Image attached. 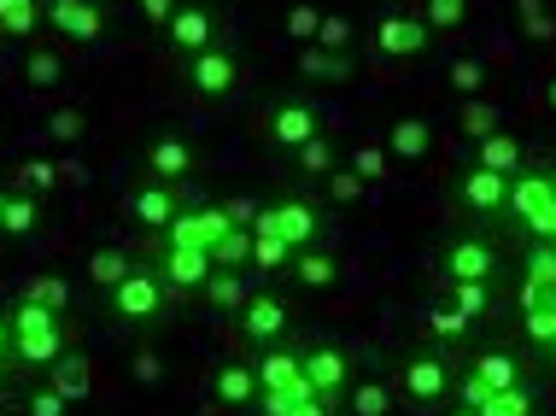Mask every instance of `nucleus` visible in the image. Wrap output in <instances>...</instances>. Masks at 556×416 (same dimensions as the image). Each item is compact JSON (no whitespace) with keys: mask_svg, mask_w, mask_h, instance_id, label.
<instances>
[{"mask_svg":"<svg viewBox=\"0 0 556 416\" xmlns=\"http://www.w3.org/2000/svg\"><path fill=\"white\" fill-rule=\"evenodd\" d=\"M317 136H323V106L305 94H276L252 112V141L269 147V153H299Z\"/></svg>","mask_w":556,"mask_h":416,"instance_id":"7ed1b4c3","label":"nucleus"},{"mask_svg":"<svg viewBox=\"0 0 556 416\" xmlns=\"http://www.w3.org/2000/svg\"><path fill=\"white\" fill-rule=\"evenodd\" d=\"M41 12H48V0H0V41H29L48 24Z\"/></svg>","mask_w":556,"mask_h":416,"instance_id":"c756f323","label":"nucleus"},{"mask_svg":"<svg viewBox=\"0 0 556 416\" xmlns=\"http://www.w3.org/2000/svg\"><path fill=\"white\" fill-rule=\"evenodd\" d=\"M212 264H217V270H240V276H247V270H252V229H229V235H217Z\"/></svg>","mask_w":556,"mask_h":416,"instance_id":"ea45409f","label":"nucleus"},{"mask_svg":"<svg viewBox=\"0 0 556 416\" xmlns=\"http://www.w3.org/2000/svg\"><path fill=\"white\" fill-rule=\"evenodd\" d=\"M223 205V217H229L235 223V229H252V217H258L264 212V205L258 200H252V194H235V200H217Z\"/></svg>","mask_w":556,"mask_h":416,"instance_id":"4d7b16f0","label":"nucleus"},{"mask_svg":"<svg viewBox=\"0 0 556 416\" xmlns=\"http://www.w3.org/2000/svg\"><path fill=\"white\" fill-rule=\"evenodd\" d=\"M345 171H357L364 182L375 188V182H387L393 176V153H387V141L375 147V141H364V147H352V159H345Z\"/></svg>","mask_w":556,"mask_h":416,"instance_id":"a19ab883","label":"nucleus"},{"mask_svg":"<svg viewBox=\"0 0 556 416\" xmlns=\"http://www.w3.org/2000/svg\"><path fill=\"white\" fill-rule=\"evenodd\" d=\"M445 83L457 88L463 100H480V88H486V59H451Z\"/></svg>","mask_w":556,"mask_h":416,"instance_id":"a18cd8bd","label":"nucleus"},{"mask_svg":"<svg viewBox=\"0 0 556 416\" xmlns=\"http://www.w3.org/2000/svg\"><path fill=\"white\" fill-rule=\"evenodd\" d=\"M41 18H48L53 36L77 41V48H94V41H106L112 12H106V0H48Z\"/></svg>","mask_w":556,"mask_h":416,"instance_id":"a211bd4d","label":"nucleus"},{"mask_svg":"<svg viewBox=\"0 0 556 416\" xmlns=\"http://www.w3.org/2000/svg\"><path fill=\"white\" fill-rule=\"evenodd\" d=\"M258 393H264V381H258V364L252 358H223L212 369V388H205L212 411H223V416H258Z\"/></svg>","mask_w":556,"mask_h":416,"instance_id":"ddd939ff","label":"nucleus"},{"mask_svg":"<svg viewBox=\"0 0 556 416\" xmlns=\"http://www.w3.org/2000/svg\"><path fill=\"white\" fill-rule=\"evenodd\" d=\"M12 364H18V346H12V323L0 311V369H12Z\"/></svg>","mask_w":556,"mask_h":416,"instance_id":"13d9d810","label":"nucleus"},{"mask_svg":"<svg viewBox=\"0 0 556 416\" xmlns=\"http://www.w3.org/2000/svg\"><path fill=\"white\" fill-rule=\"evenodd\" d=\"M545 100H551V112H556V77L545 83Z\"/></svg>","mask_w":556,"mask_h":416,"instance_id":"e2e57ef3","label":"nucleus"},{"mask_svg":"<svg viewBox=\"0 0 556 416\" xmlns=\"http://www.w3.org/2000/svg\"><path fill=\"white\" fill-rule=\"evenodd\" d=\"M317 29H323V12L311 7V0L288 7V36H293V41H305V48H311V41H317Z\"/></svg>","mask_w":556,"mask_h":416,"instance_id":"603ef678","label":"nucleus"},{"mask_svg":"<svg viewBox=\"0 0 556 416\" xmlns=\"http://www.w3.org/2000/svg\"><path fill=\"white\" fill-rule=\"evenodd\" d=\"M252 235H281L293 252L323 247L328 241V205L311 200V194H276L258 217H252Z\"/></svg>","mask_w":556,"mask_h":416,"instance_id":"39448f33","label":"nucleus"},{"mask_svg":"<svg viewBox=\"0 0 556 416\" xmlns=\"http://www.w3.org/2000/svg\"><path fill=\"white\" fill-rule=\"evenodd\" d=\"M182 212H188V205H182V188H176V182H153V176H141V182L124 194V217L135 223V229H147V235H164Z\"/></svg>","mask_w":556,"mask_h":416,"instance_id":"4468645a","label":"nucleus"},{"mask_svg":"<svg viewBox=\"0 0 556 416\" xmlns=\"http://www.w3.org/2000/svg\"><path fill=\"white\" fill-rule=\"evenodd\" d=\"M428 329L440 335V340H469V329H475V323L463 317V311H451L445 300H433V305H428Z\"/></svg>","mask_w":556,"mask_h":416,"instance_id":"09e8293b","label":"nucleus"},{"mask_svg":"<svg viewBox=\"0 0 556 416\" xmlns=\"http://www.w3.org/2000/svg\"><path fill=\"white\" fill-rule=\"evenodd\" d=\"M59 182H65V171H59L53 159H18V165H12V188H18V194L48 200V194H59Z\"/></svg>","mask_w":556,"mask_h":416,"instance_id":"7c9ffc66","label":"nucleus"},{"mask_svg":"<svg viewBox=\"0 0 556 416\" xmlns=\"http://www.w3.org/2000/svg\"><path fill=\"white\" fill-rule=\"evenodd\" d=\"M48 388H59L71 405H83V399L94 393V364H88V352H65V358L48 369Z\"/></svg>","mask_w":556,"mask_h":416,"instance_id":"c85d7f7f","label":"nucleus"},{"mask_svg":"<svg viewBox=\"0 0 556 416\" xmlns=\"http://www.w3.org/2000/svg\"><path fill=\"white\" fill-rule=\"evenodd\" d=\"M65 411H71V399L59 393V388H48V381L29 393V416H65Z\"/></svg>","mask_w":556,"mask_h":416,"instance_id":"6e6d98bb","label":"nucleus"},{"mask_svg":"<svg viewBox=\"0 0 556 416\" xmlns=\"http://www.w3.org/2000/svg\"><path fill=\"white\" fill-rule=\"evenodd\" d=\"M7 200H12V188H0V217H7Z\"/></svg>","mask_w":556,"mask_h":416,"instance_id":"0e129e2a","label":"nucleus"},{"mask_svg":"<svg viewBox=\"0 0 556 416\" xmlns=\"http://www.w3.org/2000/svg\"><path fill=\"white\" fill-rule=\"evenodd\" d=\"M440 300L451 311H463L469 323H486V317H498L504 288H498V281H440Z\"/></svg>","mask_w":556,"mask_h":416,"instance_id":"4be33fe9","label":"nucleus"},{"mask_svg":"<svg viewBox=\"0 0 556 416\" xmlns=\"http://www.w3.org/2000/svg\"><path fill=\"white\" fill-rule=\"evenodd\" d=\"M475 165H486L498 176H521L528 171V147H521V136H509V129H492L486 141H475Z\"/></svg>","mask_w":556,"mask_h":416,"instance_id":"a878e982","label":"nucleus"},{"mask_svg":"<svg viewBox=\"0 0 556 416\" xmlns=\"http://www.w3.org/2000/svg\"><path fill=\"white\" fill-rule=\"evenodd\" d=\"M223 41V12L217 7H205V0H182V7H176V18L159 29V48L170 53V59H188L193 53H205V48H217Z\"/></svg>","mask_w":556,"mask_h":416,"instance_id":"1a4fd4ad","label":"nucleus"},{"mask_svg":"<svg viewBox=\"0 0 556 416\" xmlns=\"http://www.w3.org/2000/svg\"><path fill=\"white\" fill-rule=\"evenodd\" d=\"M340 165H345V159H340V147L328 141V136L305 141V147H299V153H293V171H299V176H317V182H323L328 171H340Z\"/></svg>","mask_w":556,"mask_h":416,"instance_id":"4c0bfd02","label":"nucleus"},{"mask_svg":"<svg viewBox=\"0 0 556 416\" xmlns=\"http://www.w3.org/2000/svg\"><path fill=\"white\" fill-rule=\"evenodd\" d=\"M252 364H258L264 393H269V388H293V381H305V352H299L293 340H281V346H264Z\"/></svg>","mask_w":556,"mask_h":416,"instance_id":"393cba45","label":"nucleus"},{"mask_svg":"<svg viewBox=\"0 0 556 416\" xmlns=\"http://www.w3.org/2000/svg\"><path fill=\"white\" fill-rule=\"evenodd\" d=\"M352 53H328V48H299V77L305 83H328V88H340V83H352Z\"/></svg>","mask_w":556,"mask_h":416,"instance_id":"bb28decb","label":"nucleus"},{"mask_svg":"<svg viewBox=\"0 0 556 416\" xmlns=\"http://www.w3.org/2000/svg\"><path fill=\"white\" fill-rule=\"evenodd\" d=\"M480 416H539V393L521 381V388H504V393H492L486 405H480Z\"/></svg>","mask_w":556,"mask_h":416,"instance_id":"c03bdc74","label":"nucleus"},{"mask_svg":"<svg viewBox=\"0 0 556 416\" xmlns=\"http://www.w3.org/2000/svg\"><path fill=\"white\" fill-rule=\"evenodd\" d=\"M7 323H12V346H18V364L24 369H53L59 358H65V317L59 311H48V305H36V300H12L7 305Z\"/></svg>","mask_w":556,"mask_h":416,"instance_id":"20e7f679","label":"nucleus"},{"mask_svg":"<svg viewBox=\"0 0 556 416\" xmlns=\"http://www.w3.org/2000/svg\"><path fill=\"white\" fill-rule=\"evenodd\" d=\"M551 212H556V194H551V182H545V171H521V176H509V205H504V217H509V229H521L528 241H539V235L551 229Z\"/></svg>","mask_w":556,"mask_h":416,"instance_id":"f8f14e48","label":"nucleus"},{"mask_svg":"<svg viewBox=\"0 0 556 416\" xmlns=\"http://www.w3.org/2000/svg\"><path fill=\"white\" fill-rule=\"evenodd\" d=\"M288 276H293V288H305V293H334L340 281H345V259L334 247H305V252H293V264H288Z\"/></svg>","mask_w":556,"mask_h":416,"instance_id":"6ab92c4d","label":"nucleus"},{"mask_svg":"<svg viewBox=\"0 0 556 416\" xmlns=\"http://www.w3.org/2000/svg\"><path fill=\"white\" fill-rule=\"evenodd\" d=\"M387 153H393V165H422L433 153V117H416V112L393 117L387 124Z\"/></svg>","mask_w":556,"mask_h":416,"instance_id":"aec40b11","label":"nucleus"},{"mask_svg":"<svg viewBox=\"0 0 556 416\" xmlns=\"http://www.w3.org/2000/svg\"><path fill=\"white\" fill-rule=\"evenodd\" d=\"M24 88H36V94H59L65 88V59L53 48H29L24 53Z\"/></svg>","mask_w":556,"mask_h":416,"instance_id":"473e14b6","label":"nucleus"},{"mask_svg":"<svg viewBox=\"0 0 556 416\" xmlns=\"http://www.w3.org/2000/svg\"><path fill=\"white\" fill-rule=\"evenodd\" d=\"M141 171L153 176V182H176V188H182L188 176L200 171V147H193L182 129H159V136L141 147Z\"/></svg>","mask_w":556,"mask_h":416,"instance_id":"f3484780","label":"nucleus"},{"mask_svg":"<svg viewBox=\"0 0 556 416\" xmlns=\"http://www.w3.org/2000/svg\"><path fill=\"white\" fill-rule=\"evenodd\" d=\"M340 411L345 416H393L399 411V393H393V381H352L345 388V399H340Z\"/></svg>","mask_w":556,"mask_h":416,"instance_id":"cd10ccee","label":"nucleus"},{"mask_svg":"<svg viewBox=\"0 0 556 416\" xmlns=\"http://www.w3.org/2000/svg\"><path fill=\"white\" fill-rule=\"evenodd\" d=\"M551 369H556V340H551Z\"/></svg>","mask_w":556,"mask_h":416,"instance_id":"338daca9","label":"nucleus"},{"mask_svg":"<svg viewBox=\"0 0 556 416\" xmlns=\"http://www.w3.org/2000/svg\"><path fill=\"white\" fill-rule=\"evenodd\" d=\"M469 369L486 381L492 393L521 388V381H528V358H521V352H509V346H475L469 352Z\"/></svg>","mask_w":556,"mask_h":416,"instance_id":"412c9836","label":"nucleus"},{"mask_svg":"<svg viewBox=\"0 0 556 416\" xmlns=\"http://www.w3.org/2000/svg\"><path fill=\"white\" fill-rule=\"evenodd\" d=\"M498 117H504V112L492 106V100H463V112H457V129H463L469 141H486L492 129H504Z\"/></svg>","mask_w":556,"mask_h":416,"instance_id":"37998d69","label":"nucleus"},{"mask_svg":"<svg viewBox=\"0 0 556 416\" xmlns=\"http://www.w3.org/2000/svg\"><path fill=\"white\" fill-rule=\"evenodd\" d=\"M0 376H7V369H0Z\"/></svg>","mask_w":556,"mask_h":416,"instance_id":"774afa93","label":"nucleus"},{"mask_svg":"<svg viewBox=\"0 0 556 416\" xmlns=\"http://www.w3.org/2000/svg\"><path fill=\"white\" fill-rule=\"evenodd\" d=\"M422 24L433 29V41L469 29V0H422Z\"/></svg>","mask_w":556,"mask_h":416,"instance_id":"c9c22d12","label":"nucleus"},{"mask_svg":"<svg viewBox=\"0 0 556 416\" xmlns=\"http://www.w3.org/2000/svg\"><path fill=\"white\" fill-rule=\"evenodd\" d=\"M129 376H135V381H141V388H153V381L164 376V364H159V352H153V346H135V352H129Z\"/></svg>","mask_w":556,"mask_h":416,"instance_id":"864d4df0","label":"nucleus"},{"mask_svg":"<svg viewBox=\"0 0 556 416\" xmlns=\"http://www.w3.org/2000/svg\"><path fill=\"white\" fill-rule=\"evenodd\" d=\"M153 264H159L164 288H170L176 300H193V293L205 288V276L217 270L212 247H182V241H164V235H153Z\"/></svg>","mask_w":556,"mask_h":416,"instance_id":"9d476101","label":"nucleus"},{"mask_svg":"<svg viewBox=\"0 0 556 416\" xmlns=\"http://www.w3.org/2000/svg\"><path fill=\"white\" fill-rule=\"evenodd\" d=\"M235 223L223 217V205H200V212H182L164 229V241H182V247H217V235H229Z\"/></svg>","mask_w":556,"mask_h":416,"instance_id":"b1692460","label":"nucleus"},{"mask_svg":"<svg viewBox=\"0 0 556 416\" xmlns=\"http://www.w3.org/2000/svg\"><path fill=\"white\" fill-rule=\"evenodd\" d=\"M369 48L381 59L410 65V59L433 53V29L422 24V12H410V7H381V12H375V24H369Z\"/></svg>","mask_w":556,"mask_h":416,"instance_id":"0eeeda50","label":"nucleus"},{"mask_svg":"<svg viewBox=\"0 0 556 416\" xmlns=\"http://www.w3.org/2000/svg\"><path fill=\"white\" fill-rule=\"evenodd\" d=\"M288 264H293V247L288 241H281V235H252V270L247 276H281V270H288Z\"/></svg>","mask_w":556,"mask_h":416,"instance_id":"e433bc0d","label":"nucleus"},{"mask_svg":"<svg viewBox=\"0 0 556 416\" xmlns=\"http://www.w3.org/2000/svg\"><path fill=\"white\" fill-rule=\"evenodd\" d=\"M36 229H41V200H36V194H18V188H12L7 217H0V235H7V241H29Z\"/></svg>","mask_w":556,"mask_h":416,"instance_id":"f704fd0d","label":"nucleus"},{"mask_svg":"<svg viewBox=\"0 0 556 416\" xmlns=\"http://www.w3.org/2000/svg\"><path fill=\"white\" fill-rule=\"evenodd\" d=\"M305 381L317 388V399L323 405H334L340 411V399H345V388H352V352L340 346V340H311L305 346Z\"/></svg>","mask_w":556,"mask_h":416,"instance_id":"dca6fc26","label":"nucleus"},{"mask_svg":"<svg viewBox=\"0 0 556 416\" xmlns=\"http://www.w3.org/2000/svg\"><path fill=\"white\" fill-rule=\"evenodd\" d=\"M182 88L200 106H223V100H235L240 88H247V59H240L229 41H217V48L193 53L182 65Z\"/></svg>","mask_w":556,"mask_h":416,"instance_id":"423d86ee","label":"nucleus"},{"mask_svg":"<svg viewBox=\"0 0 556 416\" xmlns=\"http://www.w3.org/2000/svg\"><path fill=\"white\" fill-rule=\"evenodd\" d=\"M352 36H357V24L345 18V12H328L323 29H317V48H328V53H352Z\"/></svg>","mask_w":556,"mask_h":416,"instance_id":"8fccbe9b","label":"nucleus"},{"mask_svg":"<svg viewBox=\"0 0 556 416\" xmlns=\"http://www.w3.org/2000/svg\"><path fill=\"white\" fill-rule=\"evenodd\" d=\"M129 270H135V259L124 247H94V252H88V281H94L100 293H112Z\"/></svg>","mask_w":556,"mask_h":416,"instance_id":"72a5a7b5","label":"nucleus"},{"mask_svg":"<svg viewBox=\"0 0 556 416\" xmlns=\"http://www.w3.org/2000/svg\"><path fill=\"white\" fill-rule=\"evenodd\" d=\"M516 305H556V247L533 241L528 270H521V293H516Z\"/></svg>","mask_w":556,"mask_h":416,"instance_id":"5701e85b","label":"nucleus"},{"mask_svg":"<svg viewBox=\"0 0 556 416\" xmlns=\"http://www.w3.org/2000/svg\"><path fill=\"white\" fill-rule=\"evenodd\" d=\"M170 317H176V293L164 288L153 259L135 264V270L106 293V323H117V329H129V335H159Z\"/></svg>","mask_w":556,"mask_h":416,"instance_id":"f03ea898","label":"nucleus"},{"mask_svg":"<svg viewBox=\"0 0 556 416\" xmlns=\"http://www.w3.org/2000/svg\"><path fill=\"white\" fill-rule=\"evenodd\" d=\"M176 7H182V0H135V12H141V24L153 29V36L176 18Z\"/></svg>","mask_w":556,"mask_h":416,"instance_id":"5fc2aeb1","label":"nucleus"},{"mask_svg":"<svg viewBox=\"0 0 556 416\" xmlns=\"http://www.w3.org/2000/svg\"><path fill=\"white\" fill-rule=\"evenodd\" d=\"M393 393L410 416H445L457 405V364L445 358V346H410L393 364Z\"/></svg>","mask_w":556,"mask_h":416,"instance_id":"f257e3e1","label":"nucleus"},{"mask_svg":"<svg viewBox=\"0 0 556 416\" xmlns=\"http://www.w3.org/2000/svg\"><path fill=\"white\" fill-rule=\"evenodd\" d=\"M521 340L533 352H551L556 340V305H521Z\"/></svg>","mask_w":556,"mask_h":416,"instance_id":"79ce46f5","label":"nucleus"},{"mask_svg":"<svg viewBox=\"0 0 556 416\" xmlns=\"http://www.w3.org/2000/svg\"><path fill=\"white\" fill-rule=\"evenodd\" d=\"M521 12V29H528V41H556V18L545 12V0H516Z\"/></svg>","mask_w":556,"mask_h":416,"instance_id":"3c124183","label":"nucleus"},{"mask_svg":"<svg viewBox=\"0 0 556 416\" xmlns=\"http://www.w3.org/2000/svg\"><path fill=\"white\" fill-rule=\"evenodd\" d=\"M88 136V112L83 106H59L53 117H48V141H59V147H77Z\"/></svg>","mask_w":556,"mask_h":416,"instance_id":"49530a36","label":"nucleus"},{"mask_svg":"<svg viewBox=\"0 0 556 416\" xmlns=\"http://www.w3.org/2000/svg\"><path fill=\"white\" fill-rule=\"evenodd\" d=\"M293 416H334V405H323V399H299Z\"/></svg>","mask_w":556,"mask_h":416,"instance_id":"bf43d9fd","label":"nucleus"},{"mask_svg":"<svg viewBox=\"0 0 556 416\" xmlns=\"http://www.w3.org/2000/svg\"><path fill=\"white\" fill-rule=\"evenodd\" d=\"M445 416H480V411H475V405H451Z\"/></svg>","mask_w":556,"mask_h":416,"instance_id":"680f3d73","label":"nucleus"},{"mask_svg":"<svg viewBox=\"0 0 556 416\" xmlns=\"http://www.w3.org/2000/svg\"><path fill=\"white\" fill-rule=\"evenodd\" d=\"M539 241H545V247H556V212H551V229H545V235H539Z\"/></svg>","mask_w":556,"mask_h":416,"instance_id":"052dcab7","label":"nucleus"},{"mask_svg":"<svg viewBox=\"0 0 556 416\" xmlns=\"http://www.w3.org/2000/svg\"><path fill=\"white\" fill-rule=\"evenodd\" d=\"M545 182H551V194H556V165H545Z\"/></svg>","mask_w":556,"mask_h":416,"instance_id":"69168bd1","label":"nucleus"},{"mask_svg":"<svg viewBox=\"0 0 556 416\" xmlns=\"http://www.w3.org/2000/svg\"><path fill=\"white\" fill-rule=\"evenodd\" d=\"M433 276L440 281H498L504 259L486 235H445V241L433 247Z\"/></svg>","mask_w":556,"mask_h":416,"instance_id":"6e6552de","label":"nucleus"},{"mask_svg":"<svg viewBox=\"0 0 556 416\" xmlns=\"http://www.w3.org/2000/svg\"><path fill=\"white\" fill-rule=\"evenodd\" d=\"M24 300H36V305H48V311L65 317V311H71V281L53 276V270H36V276L24 281Z\"/></svg>","mask_w":556,"mask_h":416,"instance_id":"58836bf2","label":"nucleus"},{"mask_svg":"<svg viewBox=\"0 0 556 416\" xmlns=\"http://www.w3.org/2000/svg\"><path fill=\"white\" fill-rule=\"evenodd\" d=\"M323 188H328V200H334V205H357V200H369V182H364V176H357V171H328L323 176Z\"/></svg>","mask_w":556,"mask_h":416,"instance_id":"de8ad7c7","label":"nucleus"},{"mask_svg":"<svg viewBox=\"0 0 556 416\" xmlns=\"http://www.w3.org/2000/svg\"><path fill=\"white\" fill-rule=\"evenodd\" d=\"M200 300L217 311V317H235L240 305H247V276L240 270H212L205 276V288H200Z\"/></svg>","mask_w":556,"mask_h":416,"instance_id":"2f4dec72","label":"nucleus"},{"mask_svg":"<svg viewBox=\"0 0 556 416\" xmlns=\"http://www.w3.org/2000/svg\"><path fill=\"white\" fill-rule=\"evenodd\" d=\"M235 335L247 340V346H281V340L293 335V305L281 300V293H247V305L235 311Z\"/></svg>","mask_w":556,"mask_h":416,"instance_id":"9b49d317","label":"nucleus"},{"mask_svg":"<svg viewBox=\"0 0 556 416\" xmlns=\"http://www.w3.org/2000/svg\"><path fill=\"white\" fill-rule=\"evenodd\" d=\"M451 200L480 223H498L504 205H509V176L486 171V165H463L457 176H451Z\"/></svg>","mask_w":556,"mask_h":416,"instance_id":"2eb2a0df","label":"nucleus"}]
</instances>
